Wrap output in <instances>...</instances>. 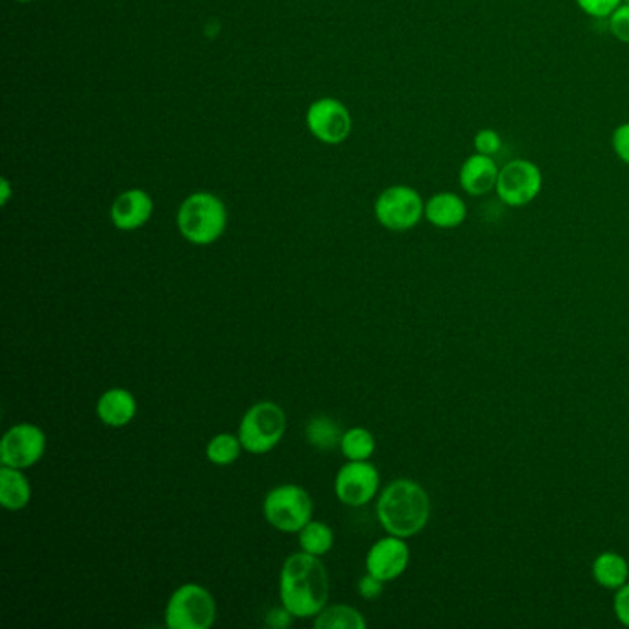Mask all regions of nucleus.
I'll return each mask as SVG.
<instances>
[{
  "instance_id": "1",
  "label": "nucleus",
  "mask_w": 629,
  "mask_h": 629,
  "mask_svg": "<svg viewBox=\"0 0 629 629\" xmlns=\"http://www.w3.org/2000/svg\"><path fill=\"white\" fill-rule=\"evenodd\" d=\"M280 595L294 619H314L328 600V575L319 556L291 554L281 569Z\"/></svg>"
},
{
  "instance_id": "2",
  "label": "nucleus",
  "mask_w": 629,
  "mask_h": 629,
  "mask_svg": "<svg viewBox=\"0 0 629 629\" xmlns=\"http://www.w3.org/2000/svg\"><path fill=\"white\" fill-rule=\"evenodd\" d=\"M377 519L389 536H417L430 519V497L416 480L397 478L378 495Z\"/></svg>"
},
{
  "instance_id": "3",
  "label": "nucleus",
  "mask_w": 629,
  "mask_h": 629,
  "mask_svg": "<svg viewBox=\"0 0 629 629\" xmlns=\"http://www.w3.org/2000/svg\"><path fill=\"white\" fill-rule=\"evenodd\" d=\"M227 227L225 203L213 192H194L177 211V230L194 246H209L224 235Z\"/></svg>"
},
{
  "instance_id": "4",
  "label": "nucleus",
  "mask_w": 629,
  "mask_h": 629,
  "mask_svg": "<svg viewBox=\"0 0 629 629\" xmlns=\"http://www.w3.org/2000/svg\"><path fill=\"white\" fill-rule=\"evenodd\" d=\"M285 430V410L275 403L263 400V403L253 405L242 417L239 438L247 453L266 455L281 444Z\"/></svg>"
},
{
  "instance_id": "5",
  "label": "nucleus",
  "mask_w": 629,
  "mask_h": 629,
  "mask_svg": "<svg viewBox=\"0 0 629 629\" xmlns=\"http://www.w3.org/2000/svg\"><path fill=\"white\" fill-rule=\"evenodd\" d=\"M263 514L275 530L300 534L313 520V498L296 484H283L266 495Z\"/></svg>"
},
{
  "instance_id": "6",
  "label": "nucleus",
  "mask_w": 629,
  "mask_h": 629,
  "mask_svg": "<svg viewBox=\"0 0 629 629\" xmlns=\"http://www.w3.org/2000/svg\"><path fill=\"white\" fill-rule=\"evenodd\" d=\"M216 620V602L205 587L185 584L177 587L164 611L170 629H209Z\"/></svg>"
},
{
  "instance_id": "7",
  "label": "nucleus",
  "mask_w": 629,
  "mask_h": 629,
  "mask_svg": "<svg viewBox=\"0 0 629 629\" xmlns=\"http://www.w3.org/2000/svg\"><path fill=\"white\" fill-rule=\"evenodd\" d=\"M375 219L395 233L410 231L425 219V202L414 186L392 185L378 194Z\"/></svg>"
},
{
  "instance_id": "8",
  "label": "nucleus",
  "mask_w": 629,
  "mask_h": 629,
  "mask_svg": "<svg viewBox=\"0 0 629 629\" xmlns=\"http://www.w3.org/2000/svg\"><path fill=\"white\" fill-rule=\"evenodd\" d=\"M541 191V169L530 159H514L504 164L495 186L498 200L514 209L530 205Z\"/></svg>"
},
{
  "instance_id": "9",
  "label": "nucleus",
  "mask_w": 629,
  "mask_h": 629,
  "mask_svg": "<svg viewBox=\"0 0 629 629\" xmlns=\"http://www.w3.org/2000/svg\"><path fill=\"white\" fill-rule=\"evenodd\" d=\"M47 436L32 423H19L0 442V464L13 469H30L44 456Z\"/></svg>"
},
{
  "instance_id": "10",
  "label": "nucleus",
  "mask_w": 629,
  "mask_h": 629,
  "mask_svg": "<svg viewBox=\"0 0 629 629\" xmlns=\"http://www.w3.org/2000/svg\"><path fill=\"white\" fill-rule=\"evenodd\" d=\"M378 487H381V475L369 460H349L345 466L339 467L334 478V493L339 503L353 508L372 503L373 498L377 497Z\"/></svg>"
},
{
  "instance_id": "11",
  "label": "nucleus",
  "mask_w": 629,
  "mask_h": 629,
  "mask_svg": "<svg viewBox=\"0 0 629 629\" xmlns=\"http://www.w3.org/2000/svg\"><path fill=\"white\" fill-rule=\"evenodd\" d=\"M308 132L325 144L344 143L353 130V119L344 102L338 99H319L307 111Z\"/></svg>"
},
{
  "instance_id": "12",
  "label": "nucleus",
  "mask_w": 629,
  "mask_h": 629,
  "mask_svg": "<svg viewBox=\"0 0 629 629\" xmlns=\"http://www.w3.org/2000/svg\"><path fill=\"white\" fill-rule=\"evenodd\" d=\"M410 564V547L403 537L378 539L366 556V570L378 580L394 581L405 575Z\"/></svg>"
},
{
  "instance_id": "13",
  "label": "nucleus",
  "mask_w": 629,
  "mask_h": 629,
  "mask_svg": "<svg viewBox=\"0 0 629 629\" xmlns=\"http://www.w3.org/2000/svg\"><path fill=\"white\" fill-rule=\"evenodd\" d=\"M110 214L116 230L138 231L152 219L154 200L143 189H130L115 197Z\"/></svg>"
},
{
  "instance_id": "14",
  "label": "nucleus",
  "mask_w": 629,
  "mask_h": 629,
  "mask_svg": "<svg viewBox=\"0 0 629 629\" xmlns=\"http://www.w3.org/2000/svg\"><path fill=\"white\" fill-rule=\"evenodd\" d=\"M500 169L495 159L484 154H473L461 163L458 172V183L467 196H486L495 191Z\"/></svg>"
},
{
  "instance_id": "15",
  "label": "nucleus",
  "mask_w": 629,
  "mask_h": 629,
  "mask_svg": "<svg viewBox=\"0 0 629 629\" xmlns=\"http://www.w3.org/2000/svg\"><path fill=\"white\" fill-rule=\"evenodd\" d=\"M425 219L438 230H456L467 220V203L456 192H436L425 202Z\"/></svg>"
},
{
  "instance_id": "16",
  "label": "nucleus",
  "mask_w": 629,
  "mask_h": 629,
  "mask_svg": "<svg viewBox=\"0 0 629 629\" xmlns=\"http://www.w3.org/2000/svg\"><path fill=\"white\" fill-rule=\"evenodd\" d=\"M138 414V400L130 389L111 388L100 395L97 416L105 427L122 428L133 422Z\"/></svg>"
},
{
  "instance_id": "17",
  "label": "nucleus",
  "mask_w": 629,
  "mask_h": 629,
  "mask_svg": "<svg viewBox=\"0 0 629 629\" xmlns=\"http://www.w3.org/2000/svg\"><path fill=\"white\" fill-rule=\"evenodd\" d=\"M591 572L598 586L608 591H617L629 581L628 559L611 550L598 554L597 559L592 561Z\"/></svg>"
},
{
  "instance_id": "18",
  "label": "nucleus",
  "mask_w": 629,
  "mask_h": 629,
  "mask_svg": "<svg viewBox=\"0 0 629 629\" xmlns=\"http://www.w3.org/2000/svg\"><path fill=\"white\" fill-rule=\"evenodd\" d=\"M32 498V486L21 469L2 466L0 469V504L10 511L27 508Z\"/></svg>"
},
{
  "instance_id": "19",
  "label": "nucleus",
  "mask_w": 629,
  "mask_h": 629,
  "mask_svg": "<svg viewBox=\"0 0 629 629\" xmlns=\"http://www.w3.org/2000/svg\"><path fill=\"white\" fill-rule=\"evenodd\" d=\"M366 619L351 606H325L314 617L316 629H366Z\"/></svg>"
},
{
  "instance_id": "20",
  "label": "nucleus",
  "mask_w": 629,
  "mask_h": 629,
  "mask_svg": "<svg viewBox=\"0 0 629 629\" xmlns=\"http://www.w3.org/2000/svg\"><path fill=\"white\" fill-rule=\"evenodd\" d=\"M342 428L328 416H316L305 427V438L317 450H333L342 442Z\"/></svg>"
},
{
  "instance_id": "21",
  "label": "nucleus",
  "mask_w": 629,
  "mask_h": 629,
  "mask_svg": "<svg viewBox=\"0 0 629 629\" xmlns=\"http://www.w3.org/2000/svg\"><path fill=\"white\" fill-rule=\"evenodd\" d=\"M375 438L373 434L364 427H353L345 430L339 442V450L342 455L351 461H366L372 458L375 453Z\"/></svg>"
},
{
  "instance_id": "22",
  "label": "nucleus",
  "mask_w": 629,
  "mask_h": 629,
  "mask_svg": "<svg viewBox=\"0 0 629 629\" xmlns=\"http://www.w3.org/2000/svg\"><path fill=\"white\" fill-rule=\"evenodd\" d=\"M244 447H242L241 438L239 434H216L211 442L207 444V449H205V455H207V460L214 466L225 467L235 464L239 458H241V453Z\"/></svg>"
},
{
  "instance_id": "23",
  "label": "nucleus",
  "mask_w": 629,
  "mask_h": 629,
  "mask_svg": "<svg viewBox=\"0 0 629 629\" xmlns=\"http://www.w3.org/2000/svg\"><path fill=\"white\" fill-rule=\"evenodd\" d=\"M334 534L331 526L322 520H311L302 531H300V547L303 552L313 556H325L333 548Z\"/></svg>"
},
{
  "instance_id": "24",
  "label": "nucleus",
  "mask_w": 629,
  "mask_h": 629,
  "mask_svg": "<svg viewBox=\"0 0 629 629\" xmlns=\"http://www.w3.org/2000/svg\"><path fill=\"white\" fill-rule=\"evenodd\" d=\"M473 146H475L476 154L495 158V155L503 150V138L498 135V132L491 130V128H484V130H478V132L475 133Z\"/></svg>"
},
{
  "instance_id": "25",
  "label": "nucleus",
  "mask_w": 629,
  "mask_h": 629,
  "mask_svg": "<svg viewBox=\"0 0 629 629\" xmlns=\"http://www.w3.org/2000/svg\"><path fill=\"white\" fill-rule=\"evenodd\" d=\"M575 2L586 16L592 19H609L625 0H575Z\"/></svg>"
},
{
  "instance_id": "26",
  "label": "nucleus",
  "mask_w": 629,
  "mask_h": 629,
  "mask_svg": "<svg viewBox=\"0 0 629 629\" xmlns=\"http://www.w3.org/2000/svg\"><path fill=\"white\" fill-rule=\"evenodd\" d=\"M608 21L609 32L613 33V38L620 43L629 44V4L622 2Z\"/></svg>"
},
{
  "instance_id": "27",
  "label": "nucleus",
  "mask_w": 629,
  "mask_h": 629,
  "mask_svg": "<svg viewBox=\"0 0 629 629\" xmlns=\"http://www.w3.org/2000/svg\"><path fill=\"white\" fill-rule=\"evenodd\" d=\"M611 146H613L615 155L629 166V122H622L620 126L615 128Z\"/></svg>"
},
{
  "instance_id": "28",
  "label": "nucleus",
  "mask_w": 629,
  "mask_h": 629,
  "mask_svg": "<svg viewBox=\"0 0 629 629\" xmlns=\"http://www.w3.org/2000/svg\"><path fill=\"white\" fill-rule=\"evenodd\" d=\"M613 611L620 625L629 629V581L615 591Z\"/></svg>"
},
{
  "instance_id": "29",
  "label": "nucleus",
  "mask_w": 629,
  "mask_h": 629,
  "mask_svg": "<svg viewBox=\"0 0 629 629\" xmlns=\"http://www.w3.org/2000/svg\"><path fill=\"white\" fill-rule=\"evenodd\" d=\"M384 584H386V581L378 580V578L367 572V575L358 581V592H361V597L366 598V600H377L384 592Z\"/></svg>"
},
{
  "instance_id": "30",
  "label": "nucleus",
  "mask_w": 629,
  "mask_h": 629,
  "mask_svg": "<svg viewBox=\"0 0 629 629\" xmlns=\"http://www.w3.org/2000/svg\"><path fill=\"white\" fill-rule=\"evenodd\" d=\"M292 619H294V615L283 606V608H275L270 611L268 617H266V625L274 629H285L292 625Z\"/></svg>"
},
{
  "instance_id": "31",
  "label": "nucleus",
  "mask_w": 629,
  "mask_h": 629,
  "mask_svg": "<svg viewBox=\"0 0 629 629\" xmlns=\"http://www.w3.org/2000/svg\"><path fill=\"white\" fill-rule=\"evenodd\" d=\"M0 189H2V194H0V203H2V205H6V203L10 202V197H11V186H10V181L2 180V183H0Z\"/></svg>"
},
{
  "instance_id": "32",
  "label": "nucleus",
  "mask_w": 629,
  "mask_h": 629,
  "mask_svg": "<svg viewBox=\"0 0 629 629\" xmlns=\"http://www.w3.org/2000/svg\"><path fill=\"white\" fill-rule=\"evenodd\" d=\"M16 2H33V0H16Z\"/></svg>"
},
{
  "instance_id": "33",
  "label": "nucleus",
  "mask_w": 629,
  "mask_h": 629,
  "mask_svg": "<svg viewBox=\"0 0 629 629\" xmlns=\"http://www.w3.org/2000/svg\"><path fill=\"white\" fill-rule=\"evenodd\" d=\"M626 4H629V0H625Z\"/></svg>"
}]
</instances>
